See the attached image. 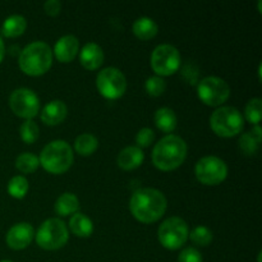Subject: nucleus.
Here are the masks:
<instances>
[{
  "label": "nucleus",
  "mask_w": 262,
  "mask_h": 262,
  "mask_svg": "<svg viewBox=\"0 0 262 262\" xmlns=\"http://www.w3.org/2000/svg\"><path fill=\"white\" fill-rule=\"evenodd\" d=\"M166 205L168 202L163 192L155 188H141L130 197L129 210L138 222L151 224L165 214Z\"/></svg>",
  "instance_id": "nucleus-1"
},
{
  "label": "nucleus",
  "mask_w": 262,
  "mask_h": 262,
  "mask_svg": "<svg viewBox=\"0 0 262 262\" xmlns=\"http://www.w3.org/2000/svg\"><path fill=\"white\" fill-rule=\"evenodd\" d=\"M187 156V143L183 138L169 135L161 138L152 151V163L159 170L170 171L179 168Z\"/></svg>",
  "instance_id": "nucleus-2"
},
{
  "label": "nucleus",
  "mask_w": 262,
  "mask_h": 262,
  "mask_svg": "<svg viewBox=\"0 0 262 262\" xmlns=\"http://www.w3.org/2000/svg\"><path fill=\"white\" fill-rule=\"evenodd\" d=\"M53 64V51L42 41H35L26 46L19 55V68L27 76L38 77L45 74Z\"/></svg>",
  "instance_id": "nucleus-3"
},
{
  "label": "nucleus",
  "mask_w": 262,
  "mask_h": 262,
  "mask_svg": "<svg viewBox=\"0 0 262 262\" xmlns=\"http://www.w3.org/2000/svg\"><path fill=\"white\" fill-rule=\"evenodd\" d=\"M40 164L51 174H63L73 164V151L63 140H56L43 147L40 154Z\"/></svg>",
  "instance_id": "nucleus-4"
},
{
  "label": "nucleus",
  "mask_w": 262,
  "mask_h": 262,
  "mask_svg": "<svg viewBox=\"0 0 262 262\" xmlns=\"http://www.w3.org/2000/svg\"><path fill=\"white\" fill-rule=\"evenodd\" d=\"M210 127L219 137L230 138L239 135L245 127V119L238 109L232 106H222L210 117Z\"/></svg>",
  "instance_id": "nucleus-5"
},
{
  "label": "nucleus",
  "mask_w": 262,
  "mask_h": 262,
  "mask_svg": "<svg viewBox=\"0 0 262 262\" xmlns=\"http://www.w3.org/2000/svg\"><path fill=\"white\" fill-rule=\"evenodd\" d=\"M68 228L60 219H48L40 225L36 234V242L42 250L55 251L64 247L68 242Z\"/></svg>",
  "instance_id": "nucleus-6"
},
{
  "label": "nucleus",
  "mask_w": 262,
  "mask_h": 262,
  "mask_svg": "<svg viewBox=\"0 0 262 262\" xmlns=\"http://www.w3.org/2000/svg\"><path fill=\"white\" fill-rule=\"evenodd\" d=\"M189 235V229L187 223L178 216L166 219L160 225L158 232L159 242L166 250H179L187 242Z\"/></svg>",
  "instance_id": "nucleus-7"
},
{
  "label": "nucleus",
  "mask_w": 262,
  "mask_h": 262,
  "mask_svg": "<svg viewBox=\"0 0 262 262\" xmlns=\"http://www.w3.org/2000/svg\"><path fill=\"white\" fill-rule=\"evenodd\" d=\"M199 99L207 106H220L230 96V87L219 77H206L197 84Z\"/></svg>",
  "instance_id": "nucleus-8"
},
{
  "label": "nucleus",
  "mask_w": 262,
  "mask_h": 262,
  "mask_svg": "<svg viewBox=\"0 0 262 262\" xmlns=\"http://www.w3.org/2000/svg\"><path fill=\"white\" fill-rule=\"evenodd\" d=\"M194 173L199 182L205 186H217L227 178L228 166L220 158L205 156L197 161Z\"/></svg>",
  "instance_id": "nucleus-9"
},
{
  "label": "nucleus",
  "mask_w": 262,
  "mask_h": 262,
  "mask_svg": "<svg viewBox=\"0 0 262 262\" xmlns=\"http://www.w3.org/2000/svg\"><path fill=\"white\" fill-rule=\"evenodd\" d=\"M96 87L105 99L117 100L124 95L127 90V79L119 69L109 67L97 74Z\"/></svg>",
  "instance_id": "nucleus-10"
},
{
  "label": "nucleus",
  "mask_w": 262,
  "mask_h": 262,
  "mask_svg": "<svg viewBox=\"0 0 262 262\" xmlns=\"http://www.w3.org/2000/svg\"><path fill=\"white\" fill-rule=\"evenodd\" d=\"M181 67V54L178 49L169 43L156 46L151 55V68L159 76H171Z\"/></svg>",
  "instance_id": "nucleus-11"
},
{
  "label": "nucleus",
  "mask_w": 262,
  "mask_h": 262,
  "mask_svg": "<svg viewBox=\"0 0 262 262\" xmlns=\"http://www.w3.org/2000/svg\"><path fill=\"white\" fill-rule=\"evenodd\" d=\"M9 105L17 117L26 120H32L40 110V100L37 95L28 89H18L13 91L9 97Z\"/></svg>",
  "instance_id": "nucleus-12"
},
{
  "label": "nucleus",
  "mask_w": 262,
  "mask_h": 262,
  "mask_svg": "<svg viewBox=\"0 0 262 262\" xmlns=\"http://www.w3.org/2000/svg\"><path fill=\"white\" fill-rule=\"evenodd\" d=\"M33 237H35V230L32 225L28 223H19L13 225L8 232L7 245L15 251L25 250L32 242Z\"/></svg>",
  "instance_id": "nucleus-13"
},
{
  "label": "nucleus",
  "mask_w": 262,
  "mask_h": 262,
  "mask_svg": "<svg viewBox=\"0 0 262 262\" xmlns=\"http://www.w3.org/2000/svg\"><path fill=\"white\" fill-rule=\"evenodd\" d=\"M79 51V41L76 36L67 35L59 38L54 46V55L60 63H71L76 59Z\"/></svg>",
  "instance_id": "nucleus-14"
},
{
  "label": "nucleus",
  "mask_w": 262,
  "mask_h": 262,
  "mask_svg": "<svg viewBox=\"0 0 262 262\" xmlns=\"http://www.w3.org/2000/svg\"><path fill=\"white\" fill-rule=\"evenodd\" d=\"M79 61L87 71H96L104 63V51L97 43H86L79 53Z\"/></svg>",
  "instance_id": "nucleus-15"
},
{
  "label": "nucleus",
  "mask_w": 262,
  "mask_h": 262,
  "mask_svg": "<svg viewBox=\"0 0 262 262\" xmlns=\"http://www.w3.org/2000/svg\"><path fill=\"white\" fill-rule=\"evenodd\" d=\"M67 114H68L67 105L61 100H53L46 104L41 112V120L48 125H56L66 119Z\"/></svg>",
  "instance_id": "nucleus-16"
},
{
  "label": "nucleus",
  "mask_w": 262,
  "mask_h": 262,
  "mask_svg": "<svg viewBox=\"0 0 262 262\" xmlns=\"http://www.w3.org/2000/svg\"><path fill=\"white\" fill-rule=\"evenodd\" d=\"M143 159H145V155H143L142 150L140 147L128 146V147L123 148L120 151V154L118 155L117 163L123 170H135L138 166L142 165Z\"/></svg>",
  "instance_id": "nucleus-17"
},
{
  "label": "nucleus",
  "mask_w": 262,
  "mask_h": 262,
  "mask_svg": "<svg viewBox=\"0 0 262 262\" xmlns=\"http://www.w3.org/2000/svg\"><path fill=\"white\" fill-rule=\"evenodd\" d=\"M69 228H71L72 233L79 238L90 237L94 232V224H92L91 219L81 212L72 215L71 220H69Z\"/></svg>",
  "instance_id": "nucleus-18"
},
{
  "label": "nucleus",
  "mask_w": 262,
  "mask_h": 262,
  "mask_svg": "<svg viewBox=\"0 0 262 262\" xmlns=\"http://www.w3.org/2000/svg\"><path fill=\"white\" fill-rule=\"evenodd\" d=\"M159 27L154 19L148 17H142L136 19V22L133 23V33L136 35V37L140 38V40L147 41L151 38L155 37L158 35Z\"/></svg>",
  "instance_id": "nucleus-19"
},
{
  "label": "nucleus",
  "mask_w": 262,
  "mask_h": 262,
  "mask_svg": "<svg viewBox=\"0 0 262 262\" xmlns=\"http://www.w3.org/2000/svg\"><path fill=\"white\" fill-rule=\"evenodd\" d=\"M79 209V201L73 193L60 194L55 202V212L60 216H68V215L77 214Z\"/></svg>",
  "instance_id": "nucleus-20"
},
{
  "label": "nucleus",
  "mask_w": 262,
  "mask_h": 262,
  "mask_svg": "<svg viewBox=\"0 0 262 262\" xmlns=\"http://www.w3.org/2000/svg\"><path fill=\"white\" fill-rule=\"evenodd\" d=\"M27 28V20L22 15H10L4 20L2 27V32L5 37H18L23 35Z\"/></svg>",
  "instance_id": "nucleus-21"
},
{
  "label": "nucleus",
  "mask_w": 262,
  "mask_h": 262,
  "mask_svg": "<svg viewBox=\"0 0 262 262\" xmlns=\"http://www.w3.org/2000/svg\"><path fill=\"white\" fill-rule=\"evenodd\" d=\"M177 115L169 107H160L155 113V124L160 130L165 133H171L177 128Z\"/></svg>",
  "instance_id": "nucleus-22"
},
{
  "label": "nucleus",
  "mask_w": 262,
  "mask_h": 262,
  "mask_svg": "<svg viewBox=\"0 0 262 262\" xmlns=\"http://www.w3.org/2000/svg\"><path fill=\"white\" fill-rule=\"evenodd\" d=\"M99 148V141L91 133H82L74 141V150L81 156H90Z\"/></svg>",
  "instance_id": "nucleus-23"
},
{
  "label": "nucleus",
  "mask_w": 262,
  "mask_h": 262,
  "mask_svg": "<svg viewBox=\"0 0 262 262\" xmlns=\"http://www.w3.org/2000/svg\"><path fill=\"white\" fill-rule=\"evenodd\" d=\"M38 165H40V160L36 155L31 152H23L15 160V168L20 171V173L30 174L37 170Z\"/></svg>",
  "instance_id": "nucleus-24"
},
{
  "label": "nucleus",
  "mask_w": 262,
  "mask_h": 262,
  "mask_svg": "<svg viewBox=\"0 0 262 262\" xmlns=\"http://www.w3.org/2000/svg\"><path fill=\"white\" fill-rule=\"evenodd\" d=\"M28 191V182L25 177H13L8 184V192L14 199H23Z\"/></svg>",
  "instance_id": "nucleus-25"
},
{
  "label": "nucleus",
  "mask_w": 262,
  "mask_h": 262,
  "mask_svg": "<svg viewBox=\"0 0 262 262\" xmlns=\"http://www.w3.org/2000/svg\"><path fill=\"white\" fill-rule=\"evenodd\" d=\"M246 119L252 124L258 125L262 118V100L261 99H252L248 101L245 109Z\"/></svg>",
  "instance_id": "nucleus-26"
},
{
  "label": "nucleus",
  "mask_w": 262,
  "mask_h": 262,
  "mask_svg": "<svg viewBox=\"0 0 262 262\" xmlns=\"http://www.w3.org/2000/svg\"><path fill=\"white\" fill-rule=\"evenodd\" d=\"M188 237H191V241L194 245L201 246V247H207L212 242V232L209 228L202 227V225L194 228Z\"/></svg>",
  "instance_id": "nucleus-27"
},
{
  "label": "nucleus",
  "mask_w": 262,
  "mask_h": 262,
  "mask_svg": "<svg viewBox=\"0 0 262 262\" xmlns=\"http://www.w3.org/2000/svg\"><path fill=\"white\" fill-rule=\"evenodd\" d=\"M38 125L36 124L33 120H26L22 125H20V138L25 143H31L35 142L38 138Z\"/></svg>",
  "instance_id": "nucleus-28"
},
{
  "label": "nucleus",
  "mask_w": 262,
  "mask_h": 262,
  "mask_svg": "<svg viewBox=\"0 0 262 262\" xmlns=\"http://www.w3.org/2000/svg\"><path fill=\"white\" fill-rule=\"evenodd\" d=\"M258 145H260V141H258L251 132L245 133V135H242V137L239 138V147L246 155H255V154L257 152Z\"/></svg>",
  "instance_id": "nucleus-29"
},
{
  "label": "nucleus",
  "mask_w": 262,
  "mask_h": 262,
  "mask_svg": "<svg viewBox=\"0 0 262 262\" xmlns=\"http://www.w3.org/2000/svg\"><path fill=\"white\" fill-rule=\"evenodd\" d=\"M146 92H147L150 96L158 97L165 92L166 83L161 77H150V78L146 81L145 83Z\"/></svg>",
  "instance_id": "nucleus-30"
},
{
  "label": "nucleus",
  "mask_w": 262,
  "mask_h": 262,
  "mask_svg": "<svg viewBox=\"0 0 262 262\" xmlns=\"http://www.w3.org/2000/svg\"><path fill=\"white\" fill-rule=\"evenodd\" d=\"M154 140H155V133L151 128H142L136 135V143H137V147L140 148L148 147L150 145H152Z\"/></svg>",
  "instance_id": "nucleus-31"
},
{
  "label": "nucleus",
  "mask_w": 262,
  "mask_h": 262,
  "mask_svg": "<svg viewBox=\"0 0 262 262\" xmlns=\"http://www.w3.org/2000/svg\"><path fill=\"white\" fill-rule=\"evenodd\" d=\"M178 262H202V256L196 248H186L181 252Z\"/></svg>",
  "instance_id": "nucleus-32"
},
{
  "label": "nucleus",
  "mask_w": 262,
  "mask_h": 262,
  "mask_svg": "<svg viewBox=\"0 0 262 262\" xmlns=\"http://www.w3.org/2000/svg\"><path fill=\"white\" fill-rule=\"evenodd\" d=\"M60 9H61V4L60 2H58V0H49V2H46L45 4H43V10H45L46 14L51 15V17L58 15L59 13H60Z\"/></svg>",
  "instance_id": "nucleus-33"
},
{
  "label": "nucleus",
  "mask_w": 262,
  "mask_h": 262,
  "mask_svg": "<svg viewBox=\"0 0 262 262\" xmlns=\"http://www.w3.org/2000/svg\"><path fill=\"white\" fill-rule=\"evenodd\" d=\"M251 133H252V135L255 136V137L257 138V140L260 141V142H261V138H262V129H261L260 125H255V127H253V129L251 130Z\"/></svg>",
  "instance_id": "nucleus-34"
},
{
  "label": "nucleus",
  "mask_w": 262,
  "mask_h": 262,
  "mask_svg": "<svg viewBox=\"0 0 262 262\" xmlns=\"http://www.w3.org/2000/svg\"><path fill=\"white\" fill-rule=\"evenodd\" d=\"M4 55H5V46H4V42H3L2 37H0V63H2L3 59H4Z\"/></svg>",
  "instance_id": "nucleus-35"
},
{
  "label": "nucleus",
  "mask_w": 262,
  "mask_h": 262,
  "mask_svg": "<svg viewBox=\"0 0 262 262\" xmlns=\"http://www.w3.org/2000/svg\"><path fill=\"white\" fill-rule=\"evenodd\" d=\"M258 262H261V252L258 253Z\"/></svg>",
  "instance_id": "nucleus-36"
},
{
  "label": "nucleus",
  "mask_w": 262,
  "mask_h": 262,
  "mask_svg": "<svg viewBox=\"0 0 262 262\" xmlns=\"http://www.w3.org/2000/svg\"><path fill=\"white\" fill-rule=\"evenodd\" d=\"M0 262H12V261H8V260H5V261H0Z\"/></svg>",
  "instance_id": "nucleus-37"
}]
</instances>
